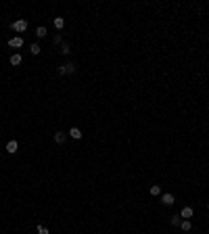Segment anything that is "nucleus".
<instances>
[{
	"label": "nucleus",
	"mask_w": 209,
	"mask_h": 234,
	"mask_svg": "<svg viewBox=\"0 0 209 234\" xmlns=\"http://www.w3.org/2000/svg\"><path fill=\"white\" fill-rule=\"evenodd\" d=\"M59 73L61 76H71V73H75V65L73 63H63L59 67Z\"/></svg>",
	"instance_id": "nucleus-1"
},
{
	"label": "nucleus",
	"mask_w": 209,
	"mask_h": 234,
	"mask_svg": "<svg viewBox=\"0 0 209 234\" xmlns=\"http://www.w3.org/2000/svg\"><path fill=\"white\" fill-rule=\"evenodd\" d=\"M11 27H13V32H17V34H23V32L27 29V21H25V19H19V21H15Z\"/></svg>",
	"instance_id": "nucleus-2"
},
{
	"label": "nucleus",
	"mask_w": 209,
	"mask_h": 234,
	"mask_svg": "<svg viewBox=\"0 0 209 234\" xmlns=\"http://www.w3.org/2000/svg\"><path fill=\"white\" fill-rule=\"evenodd\" d=\"M8 46H11V48H21V46H23V38H21V36L11 38V40H8Z\"/></svg>",
	"instance_id": "nucleus-3"
},
{
	"label": "nucleus",
	"mask_w": 209,
	"mask_h": 234,
	"mask_svg": "<svg viewBox=\"0 0 209 234\" xmlns=\"http://www.w3.org/2000/svg\"><path fill=\"white\" fill-rule=\"evenodd\" d=\"M161 203L165 207H169V205H174L176 203V199H174V194H169V193H165V194H161Z\"/></svg>",
	"instance_id": "nucleus-4"
},
{
	"label": "nucleus",
	"mask_w": 209,
	"mask_h": 234,
	"mask_svg": "<svg viewBox=\"0 0 209 234\" xmlns=\"http://www.w3.org/2000/svg\"><path fill=\"white\" fill-rule=\"evenodd\" d=\"M192 213H195V211H192V207H184V209L180 211V217H182V220H190Z\"/></svg>",
	"instance_id": "nucleus-5"
},
{
	"label": "nucleus",
	"mask_w": 209,
	"mask_h": 234,
	"mask_svg": "<svg viewBox=\"0 0 209 234\" xmlns=\"http://www.w3.org/2000/svg\"><path fill=\"white\" fill-rule=\"evenodd\" d=\"M17 149H19V142H17V140H11V142L7 144V153H11V155H15Z\"/></svg>",
	"instance_id": "nucleus-6"
},
{
	"label": "nucleus",
	"mask_w": 209,
	"mask_h": 234,
	"mask_svg": "<svg viewBox=\"0 0 209 234\" xmlns=\"http://www.w3.org/2000/svg\"><path fill=\"white\" fill-rule=\"evenodd\" d=\"M65 140H67V134H65V132H55V142L56 144H63Z\"/></svg>",
	"instance_id": "nucleus-7"
},
{
	"label": "nucleus",
	"mask_w": 209,
	"mask_h": 234,
	"mask_svg": "<svg viewBox=\"0 0 209 234\" xmlns=\"http://www.w3.org/2000/svg\"><path fill=\"white\" fill-rule=\"evenodd\" d=\"M69 136L73 138V140H80V138H82V130H80V128H71V130H69Z\"/></svg>",
	"instance_id": "nucleus-8"
},
{
	"label": "nucleus",
	"mask_w": 209,
	"mask_h": 234,
	"mask_svg": "<svg viewBox=\"0 0 209 234\" xmlns=\"http://www.w3.org/2000/svg\"><path fill=\"white\" fill-rule=\"evenodd\" d=\"M180 228L184 230V232H190V230H192V224H190V220H182Z\"/></svg>",
	"instance_id": "nucleus-9"
},
{
	"label": "nucleus",
	"mask_w": 209,
	"mask_h": 234,
	"mask_svg": "<svg viewBox=\"0 0 209 234\" xmlns=\"http://www.w3.org/2000/svg\"><path fill=\"white\" fill-rule=\"evenodd\" d=\"M52 21H55V27H56V29H63V27H65V19H63V17H55Z\"/></svg>",
	"instance_id": "nucleus-10"
},
{
	"label": "nucleus",
	"mask_w": 209,
	"mask_h": 234,
	"mask_svg": "<svg viewBox=\"0 0 209 234\" xmlns=\"http://www.w3.org/2000/svg\"><path fill=\"white\" fill-rule=\"evenodd\" d=\"M148 193L153 194V197H159V194H161V188H159V184H153L151 188H148Z\"/></svg>",
	"instance_id": "nucleus-11"
},
{
	"label": "nucleus",
	"mask_w": 209,
	"mask_h": 234,
	"mask_svg": "<svg viewBox=\"0 0 209 234\" xmlns=\"http://www.w3.org/2000/svg\"><path fill=\"white\" fill-rule=\"evenodd\" d=\"M11 65H15V67H17V65H21V55H17V52H15V55L11 56Z\"/></svg>",
	"instance_id": "nucleus-12"
},
{
	"label": "nucleus",
	"mask_w": 209,
	"mask_h": 234,
	"mask_svg": "<svg viewBox=\"0 0 209 234\" xmlns=\"http://www.w3.org/2000/svg\"><path fill=\"white\" fill-rule=\"evenodd\" d=\"M61 52H63V55H69V52H71V46L67 44V42H63V44H61Z\"/></svg>",
	"instance_id": "nucleus-13"
},
{
	"label": "nucleus",
	"mask_w": 209,
	"mask_h": 234,
	"mask_svg": "<svg viewBox=\"0 0 209 234\" xmlns=\"http://www.w3.org/2000/svg\"><path fill=\"white\" fill-rule=\"evenodd\" d=\"M40 50H42V48L38 46V44H32V46H29V52H32L34 56H36V55H40Z\"/></svg>",
	"instance_id": "nucleus-14"
},
{
	"label": "nucleus",
	"mask_w": 209,
	"mask_h": 234,
	"mask_svg": "<svg viewBox=\"0 0 209 234\" xmlns=\"http://www.w3.org/2000/svg\"><path fill=\"white\" fill-rule=\"evenodd\" d=\"M180 224H182L180 213H178V215H172V226H180Z\"/></svg>",
	"instance_id": "nucleus-15"
},
{
	"label": "nucleus",
	"mask_w": 209,
	"mask_h": 234,
	"mask_svg": "<svg viewBox=\"0 0 209 234\" xmlns=\"http://www.w3.org/2000/svg\"><path fill=\"white\" fill-rule=\"evenodd\" d=\"M36 36H38V38H44V36H46V27H44V25H40V27L36 29Z\"/></svg>",
	"instance_id": "nucleus-16"
},
{
	"label": "nucleus",
	"mask_w": 209,
	"mask_h": 234,
	"mask_svg": "<svg viewBox=\"0 0 209 234\" xmlns=\"http://www.w3.org/2000/svg\"><path fill=\"white\" fill-rule=\"evenodd\" d=\"M52 42H55V44H63V38H61V34H55V40H52Z\"/></svg>",
	"instance_id": "nucleus-17"
},
{
	"label": "nucleus",
	"mask_w": 209,
	"mask_h": 234,
	"mask_svg": "<svg viewBox=\"0 0 209 234\" xmlns=\"http://www.w3.org/2000/svg\"><path fill=\"white\" fill-rule=\"evenodd\" d=\"M38 234H50V232H48L44 226H38Z\"/></svg>",
	"instance_id": "nucleus-18"
},
{
	"label": "nucleus",
	"mask_w": 209,
	"mask_h": 234,
	"mask_svg": "<svg viewBox=\"0 0 209 234\" xmlns=\"http://www.w3.org/2000/svg\"><path fill=\"white\" fill-rule=\"evenodd\" d=\"M207 207H209V203H207Z\"/></svg>",
	"instance_id": "nucleus-19"
}]
</instances>
